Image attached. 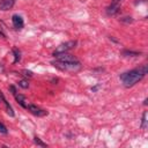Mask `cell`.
<instances>
[{
  "label": "cell",
  "instance_id": "obj_5",
  "mask_svg": "<svg viewBox=\"0 0 148 148\" xmlns=\"http://www.w3.org/2000/svg\"><path fill=\"white\" fill-rule=\"evenodd\" d=\"M12 23H13V27L16 30H21L24 27V21L22 19V16L19 15V14H14L12 16Z\"/></svg>",
  "mask_w": 148,
  "mask_h": 148
},
{
  "label": "cell",
  "instance_id": "obj_11",
  "mask_svg": "<svg viewBox=\"0 0 148 148\" xmlns=\"http://www.w3.org/2000/svg\"><path fill=\"white\" fill-rule=\"evenodd\" d=\"M12 52H13V54H14V64H16V62H19L20 60H21V52L16 49V48H14L13 50H12Z\"/></svg>",
  "mask_w": 148,
  "mask_h": 148
},
{
  "label": "cell",
  "instance_id": "obj_1",
  "mask_svg": "<svg viewBox=\"0 0 148 148\" xmlns=\"http://www.w3.org/2000/svg\"><path fill=\"white\" fill-rule=\"evenodd\" d=\"M56 60L52 61V65L60 69V71H68V72H77L81 69V62L78 60L77 57L69 53H59L54 56Z\"/></svg>",
  "mask_w": 148,
  "mask_h": 148
},
{
  "label": "cell",
  "instance_id": "obj_2",
  "mask_svg": "<svg viewBox=\"0 0 148 148\" xmlns=\"http://www.w3.org/2000/svg\"><path fill=\"white\" fill-rule=\"evenodd\" d=\"M147 73H148V66L142 65L138 68H134V69L122 73L119 75V79L126 88H131L134 85H136L139 81H141L146 77Z\"/></svg>",
  "mask_w": 148,
  "mask_h": 148
},
{
  "label": "cell",
  "instance_id": "obj_4",
  "mask_svg": "<svg viewBox=\"0 0 148 148\" xmlns=\"http://www.w3.org/2000/svg\"><path fill=\"white\" fill-rule=\"evenodd\" d=\"M23 108L27 109L28 111H30L33 115H35V116H37V117H44V116H48V115H49V112H48L46 110L41 109V108H38L37 105H34V104H30V103H26Z\"/></svg>",
  "mask_w": 148,
  "mask_h": 148
},
{
  "label": "cell",
  "instance_id": "obj_10",
  "mask_svg": "<svg viewBox=\"0 0 148 148\" xmlns=\"http://www.w3.org/2000/svg\"><path fill=\"white\" fill-rule=\"evenodd\" d=\"M14 97H15L16 102H18V103L23 108V107H24V104H26V97H24L23 95H21V94H18V93L14 95Z\"/></svg>",
  "mask_w": 148,
  "mask_h": 148
},
{
  "label": "cell",
  "instance_id": "obj_12",
  "mask_svg": "<svg viewBox=\"0 0 148 148\" xmlns=\"http://www.w3.org/2000/svg\"><path fill=\"white\" fill-rule=\"evenodd\" d=\"M140 127H141L142 130H145V128L147 127V112H146V111L142 113V119H141V125H140Z\"/></svg>",
  "mask_w": 148,
  "mask_h": 148
},
{
  "label": "cell",
  "instance_id": "obj_14",
  "mask_svg": "<svg viewBox=\"0 0 148 148\" xmlns=\"http://www.w3.org/2000/svg\"><path fill=\"white\" fill-rule=\"evenodd\" d=\"M19 87L27 89V88H29V82L27 80H21V81H19Z\"/></svg>",
  "mask_w": 148,
  "mask_h": 148
},
{
  "label": "cell",
  "instance_id": "obj_7",
  "mask_svg": "<svg viewBox=\"0 0 148 148\" xmlns=\"http://www.w3.org/2000/svg\"><path fill=\"white\" fill-rule=\"evenodd\" d=\"M105 13H107L109 16H115V15H117V14L120 13V7H119L118 4H111L110 6L107 7Z\"/></svg>",
  "mask_w": 148,
  "mask_h": 148
},
{
  "label": "cell",
  "instance_id": "obj_18",
  "mask_svg": "<svg viewBox=\"0 0 148 148\" xmlns=\"http://www.w3.org/2000/svg\"><path fill=\"white\" fill-rule=\"evenodd\" d=\"M10 90L12 92V94H13V95H15V94L18 93V92H16V88H15L14 86H10Z\"/></svg>",
  "mask_w": 148,
  "mask_h": 148
},
{
  "label": "cell",
  "instance_id": "obj_8",
  "mask_svg": "<svg viewBox=\"0 0 148 148\" xmlns=\"http://www.w3.org/2000/svg\"><path fill=\"white\" fill-rule=\"evenodd\" d=\"M0 98L3 100V102L5 103V105H6V111H7V113L11 116V117H14L15 116V113H14V110H13V108H12V105L7 102V100L5 98V96H4V94L0 92Z\"/></svg>",
  "mask_w": 148,
  "mask_h": 148
},
{
  "label": "cell",
  "instance_id": "obj_16",
  "mask_svg": "<svg viewBox=\"0 0 148 148\" xmlns=\"http://www.w3.org/2000/svg\"><path fill=\"white\" fill-rule=\"evenodd\" d=\"M0 133H3V134H7L8 133V130H7V127L0 122Z\"/></svg>",
  "mask_w": 148,
  "mask_h": 148
},
{
  "label": "cell",
  "instance_id": "obj_23",
  "mask_svg": "<svg viewBox=\"0 0 148 148\" xmlns=\"http://www.w3.org/2000/svg\"><path fill=\"white\" fill-rule=\"evenodd\" d=\"M147 102H148V100L146 98V100H145V102H143V104H145V105H147Z\"/></svg>",
  "mask_w": 148,
  "mask_h": 148
},
{
  "label": "cell",
  "instance_id": "obj_13",
  "mask_svg": "<svg viewBox=\"0 0 148 148\" xmlns=\"http://www.w3.org/2000/svg\"><path fill=\"white\" fill-rule=\"evenodd\" d=\"M34 142H35L37 146H41V147H48V145H46L45 142H43L38 136H35V138H34Z\"/></svg>",
  "mask_w": 148,
  "mask_h": 148
},
{
  "label": "cell",
  "instance_id": "obj_20",
  "mask_svg": "<svg viewBox=\"0 0 148 148\" xmlns=\"http://www.w3.org/2000/svg\"><path fill=\"white\" fill-rule=\"evenodd\" d=\"M5 72V68H4V65L0 64V73H4Z\"/></svg>",
  "mask_w": 148,
  "mask_h": 148
},
{
  "label": "cell",
  "instance_id": "obj_3",
  "mask_svg": "<svg viewBox=\"0 0 148 148\" xmlns=\"http://www.w3.org/2000/svg\"><path fill=\"white\" fill-rule=\"evenodd\" d=\"M77 44H78L77 41H68V42H66V43H61L60 45H58V46L56 48V50L53 51L52 56L54 57L56 54H59V53H66V52H68L69 50H72V49L75 48Z\"/></svg>",
  "mask_w": 148,
  "mask_h": 148
},
{
  "label": "cell",
  "instance_id": "obj_22",
  "mask_svg": "<svg viewBox=\"0 0 148 148\" xmlns=\"http://www.w3.org/2000/svg\"><path fill=\"white\" fill-rule=\"evenodd\" d=\"M0 36H3V37H6V35H5V34H4V33H3L1 30H0Z\"/></svg>",
  "mask_w": 148,
  "mask_h": 148
},
{
  "label": "cell",
  "instance_id": "obj_6",
  "mask_svg": "<svg viewBox=\"0 0 148 148\" xmlns=\"http://www.w3.org/2000/svg\"><path fill=\"white\" fill-rule=\"evenodd\" d=\"M15 0H0V11H10L14 7Z\"/></svg>",
  "mask_w": 148,
  "mask_h": 148
},
{
  "label": "cell",
  "instance_id": "obj_21",
  "mask_svg": "<svg viewBox=\"0 0 148 148\" xmlns=\"http://www.w3.org/2000/svg\"><path fill=\"white\" fill-rule=\"evenodd\" d=\"M120 0H112V4H119Z\"/></svg>",
  "mask_w": 148,
  "mask_h": 148
},
{
  "label": "cell",
  "instance_id": "obj_15",
  "mask_svg": "<svg viewBox=\"0 0 148 148\" xmlns=\"http://www.w3.org/2000/svg\"><path fill=\"white\" fill-rule=\"evenodd\" d=\"M119 21H120V22H123V23H127V24H130V23H132V22H133V19H132L131 16H125V18H122Z\"/></svg>",
  "mask_w": 148,
  "mask_h": 148
},
{
  "label": "cell",
  "instance_id": "obj_9",
  "mask_svg": "<svg viewBox=\"0 0 148 148\" xmlns=\"http://www.w3.org/2000/svg\"><path fill=\"white\" fill-rule=\"evenodd\" d=\"M141 53L140 52H138V51H130V50H124V51H122V56H124V57H138V56H140Z\"/></svg>",
  "mask_w": 148,
  "mask_h": 148
},
{
  "label": "cell",
  "instance_id": "obj_19",
  "mask_svg": "<svg viewBox=\"0 0 148 148\" xmlns=\"http://www.w3.org/2000/svg\"><path fill=\"white\" fill-rule=\"evenodd\" d=\"M98 88H100V85H97V86H94V87H92V90H93V92H96V90H97Z\"/></svg>",
  "mask_w": 148,
  "mask_h": 148
},
{
  "label": "cell",
  "instance_id": "obj_17",
  "mask_svg": "<svg viewBox=\"0 0 148 148\" xmlns=\"http://www.w3.org/2000/svg\"><path fill=\"white\" fill-rule=\"evenodd\" d=\"M23 73H24V75H26V77H29V78H31V77H33V72H31V71L23 69Z\"/></svg>",
  "mask_w": 148,
  "mask_h": 148
}]
</instances>
